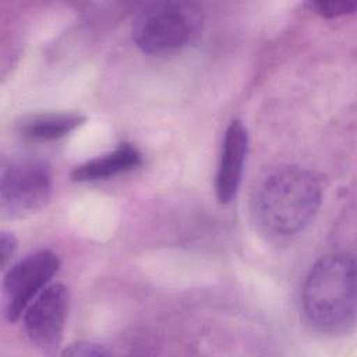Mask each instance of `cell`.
I'll return each mask as SVG.
<instances>
[{
  "label": "cell",
  "mask_w": 357,
  "mask_h": 357,
  "mask_svg": "<svg viewBox=\"0 0 357 357\" xmlns=\"http://www.w3.org/2000/svg\"><path fill=\"white\" fill-rule=\"evenodd\" d=\"M142 162L141 152L128 142L120 144L112 152L86 160L71 172V178L78 183L106 180L120 173L138 167Z\"/></svg>",
  "instance_id": "8"
},
{
  "label": "cell",
  "mask_w": 357,
  "mask_h": 357,
  "mask_svg": "<svg viewBox=\"0 0 357 357\" xmlns=\"http://www.w3.org/2000/svg\"><path fill=\"white\" fill-rule=\"evenodd\" d=\"M49 167L35 159L13 160L1 169L0 211L4 218H22L45 206L52 195Z\"/></svg>",
  "instance_id": "4"
},
{
  "label": "cell",
  "mask_w": 357,
  "mask_h": 357,
  "mask_svg": "<svg viewBox=\"0 0 357 357\" xmlns=\"http://www.w3.org/2000/svg\"><path fill=\"white\" fill-rule=\"evenodd\" d=\"M356 262L347 254H331L310 269L303 307L308 321L322 332H347L356 319Z\"/></svg>",
  "instance_id": "2"
},
{
  "label": "cell",
  "mask_w": 357,
  "mask_h": 357,
  "mask_svg": "<svg viewBox=\"0 0 357 357\" xmlns=\"http://www.w3.org/2000/svg\"><path fill=\"white\" fill-rule=\"evenodd\" d=\"M247 151V128L241 121L233 120L225 132L220 160L216 173L215 188L219 202L229 204L234 199L241 183Z\"/></svg>",
  "instance_id": "7"
},
{
  "label": "cell",
  "mask_w": 357,
  "mask_h": 357,
  "mask_svg": "<svg viewBox=\"0 0 357 357\" xmlns=\"http://www.w3.org/2000/svg\"><path fill=\"white\" fill-rule=\"evenodd\" d=\"M17 238L10 231H1L0 236V258H1V268L6 269L10 261L13 259L17 251Z\"/></svg>",
  "instance_id": "12"
},
{
  "label": "cell",
  "mask_w": 357,
  "mask_h": 357,
  "mask_svg": "<svg viewBox=\"0 0 357 357\" xmlns=\"http://www.w3.org/2000/svg\"><path fill=\"white\" fill-rule=\"evenodd\" d=\"M310 10L317 13L324 18H337L353 14L356 11L357 3L351 0L346 1H308Z\"/></svg>",
  "instance_id": "10"
},
{
  "label": "cell",
  "mask_w": 357,
  "mask_h": 357,
  "mask_svg": "<svg viewBox=\"0 0 357 357\" xmlns=\"http://www.w3.org/2000/svg\"><path fill=\"white\" fill-rule=\"evenodd\" d=\"M85 121L79 113H47L32 116L20 124V132L33 141H53L66 137Z\"/></svg>",
  "instance_id": "9"
},
{
  "label": "cell",
  "mask_w": 357,
  "mask_h": 357,
  "mask_svg": "<svg viewBox=\"0 0 357 357\" xmlns=\"http://www.w3.org/2000/svg\"><path fill=\"white\" fill-rule=\"evenodd\" d=\"M70 308L68 289L61 283L46 286L22 314L29 342L45 353H53L61 343Z\"/></svg>",
  "instance_id": "6"
},
{
  "label": "cell",
  "mask_w": 357,
  "mask_h": 357,
  "mask_svg": "<svg viewBox=\"0 0 357 357\" xmlns=\"http://www.w3.org/2000/svg\"><path fill=\"white\" fill-rule=\"evenodd\" d=\"M202 29L198 6L188 1H162L145 7L134 20L132 40L152 56H170L192 43Z\"/></svg>",
  "instance_id": "3"
},
{
  "label": "cell",
  "mask_w": 357,
  "mask_h": 357,
  "mask_svg": "<svg viewBox=\"0 0 357 357\" xmlns=\"http://www.w3.org/2000/svg\"><path fill=\"white\" fill-rule=\"evenodd\" d=\"M60 268L59 257L39 250L14 264L3 282V307L8 321H17Z\"/></svg>",
  "instance_id": "5"
},
{
  "label": "cell",
  "mask_w": 357,
  "mask_h": 357,
  "mask_svg": "<svg viewBox=\"0 0 357 357\" xmlns=\"http://www.w3.org/2000/svg\"><path fill=\"white\" fill-rule=\"evenodd\" d=\"M61 354L70 356V357H100V356H109V351L95 343L77 342L66 347Z\"/></svg>",
  "instance_id": "11"
},
{
  "label": "cell",
  "mask_w": 357,
  "mask_h": 357,
  "mask_svg": "<svg viewBox=\"0 0 357 357\" xmlns=\"http://www.w3.org/2000/svg\"><path fill=\"white\" fill-rule=\"evenodd\" d=\"M321 198V184L310 170L298 166L282 167L261 183L255 197V215L266 233L291 236L311 222Z\"/></svg>",
  "instance_id": "1"
}]
</instances>
